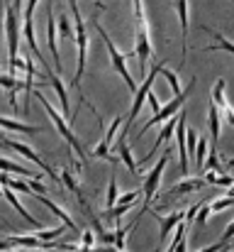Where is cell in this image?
Wrapping results in <instances>:
<instances>
[{
    "instance_id": "cell-29",
    "label": "cell",
    "mask_w": 234,
    "mask_h": 252,
    "mask_svg": "<svg viewBox=\"0 0 234 252\" xmlns=\"http://www.w3.org/2000/svg\"><path fill=\"white\" fill-rule=\"evenodd\" d=\"M120 125H122V118L117 115V118L110 123V127H107V132H105V137H103V142H105V145H112V140H115V135H117Z\"/></svg>"
},
{
    "instance_id": "cell-3",
    "label": "cell",
    "mask_w": 234,
    "mask_h": 252,
    "mask_svg": "<svg viewBox=\"0 0 234 252\" xmlns=\"http://www.w3.org/2000/svg\"><path fill=\"white\" fill-rule=\"evenodd\" d=\"M171 155H173L171 147L163 150L161 159L156 162V167L147 174V179H144V184H142V196H144V208H142V213H147L149 206H152V201H154L156 191H158V184H161V176H163V169H166V164L171 162ZM142 213H139V216H142ZM139 216H137V220H139Z\"/></svg>"
},
{
    "instance_id": "cell-36",
    "label": "cell",
    "mask_w": 234,
    "mask_h": 252,
    "mask_svg": "<svg viewBox=\"0 0 234 252\" xmlns=\"http://www.w3.org/2000/svg\"><path fill=\"white\" fill-rule=\"evenodd\" d=\"M59 30H61V37L64 39H71L74 37V30H71V22L66 15H59Z\"/></svg>"
},
{
    "instance_id": "cell-8",
    "label": "cell",
    "mask_w": 234,
    "mask_h": 252,
    "mask_svg": "<svg viewBox=\"0 0 234 252\" xmlns=\"http://www.w3.org/2000/svg\"><path fill=\"white\" fill-rule=\"evenodd\" d=\"M2 145H5V147H12L15 152H20V155H22V157H27L29 162L39 164V169H44V171H47V174H49V176H52V179H54L56 184H59V174H56L54 169L49 167V164H47V162H44V159H42V157H39L37 152H32V147H29V145H25V142H15V140H7V137L2 140Z\"/></svg>"
},
{
    "instance_id": "cell-7",
    "label": "cell",
    "mask_w": 234,
    "mask_h": 252,
    "mask_svg": "<svg viewBox=\"0 0 234 252\" xmlns=\"http://www.w3.org/2000/svg\"><path fill=\"white\" fill-rule=\"evenodd\" d=\"M5 34H7V54H10V62L17 59V52H20V20H17V10L12 5H5Z\"/></svg>"
},
{
    "instance_id": "cell-21",
    "label": "cell",
    "mask_w": 234,
    "mask_h": 252,
    "mask_svg": "<svg viewBox=\"0 0 234 252\" xmlns=\"http://www.w3.org/2000/svg\"><path fill=\"white\" fill-rule=\"evenodd\" d=\"M205 32H210V34L217 39V47L212 44V47H205L203 52H230V54H234V42H230L222 32H212L210 27H205Z\"/></svg>"
},
{
    "instance_id": "cell-37",
    "label": "cell",
    "mask_w": 234,
    "mask_h": 252,
    "mask_svg": "<svg viewBox=\"0 0 234 252\" xmlns=\"http://www.w3.org/2000/svg\"><path fill=\"white\" fill-rule=\"evenodd\" d=\"M80 243H83V248H80V250H90V248H93V243H95V233H93V230H83V233H80Z\"/></svg>"
},
{
    "instance_id": "cell-19",
    "label": "cell",
    "mask_w": 234,
    "mask_h": 252,
    "mask_svg": "<svg viewBox=\"0 0 234 252\" xmlns=\"http://www.w3.org/2000/svg\"><path fill=\"white\" fill-rule=\"evenodd\" d=\"M117 155H120V159L127 164V169H130V174H132V176H139V174H142V169H139V164L134 162L132 150H130V145H127V135H120V142H117Z\"/></svg>"
},
{
    "instance_id": "cell-28",
    "label": "cell",
    "mask_w": 234,
    "mask_h": 252,
    "mask_svg": "<svg viewBox=\"0 0 234 252\" xmlns=\"http://www.w3.org/2000/svg\"><path fill=\"white\" fill-rule=\"evenodd\" d=\"M161 74L166 76V81H168V86H171V91H173V95H178L181 91H183V86H181V81H178V74H173V71H168V66L163 64V69H161Z\"/></svg>"
},
{
    "instance_id": "cell-16",
    "label": "cell",
    "mask_w": 234,
    "mask_h": 252,
    "mask_svg": "<svg viewBox=\"0 0 234 252\" xmlns=\"http://www.w3.org/2000/svg\"><path fill=\"white\" fill-rule=\"evenodd\" d=\"M176 12H178V22H181V39H183V52H181V64H185L188 57V0H176Z\"/></svg>"
},
{
    "instance_id": "cell-11",
    "label": "cell",
    "mask_w": 234,
    "mask_h": 252,
    "mask_svg": "<svg viewBox=\"0 0 234 252\" xmlns=\"http://www.w3.org/2000/svg\"><path fill=\"white\" fill-rule=\"evenodd\" d=\"M47 39H49V52H52V59H54V71H64L61 66V59H59V47H56V20H54V7L49 2V15H47Z\"/></svg>"
},
{
    "instance_id": "cell-25",
    "label": "cell",
    "mask_w": 234,
    "mask_h": 252,
    "mask_svg": "<svg viewBox=\"0 0 234 252\" xmlns=\"http://www.w3.org/2000/svg\"><path fill=\"white\" fill-rule=\"evenodd\" d=\"M7 240L12 245H20V248H42V240L37 235H10Z\"/></svg>"
},
{
    "instance_id": "cell-44",
    "label": "cell",
    "mask_w": 234,
    "mask_h": 252,
    "mask_svg": "<svg viewBox=\"0 0 234 252\" xmlns=\"http://www.w3.org/2000/svg\"><path fill=\"white\" fill-rule=\"evenodd\" d=\"M227 174H230V176H234V157H230V159H227Z\"/></svg>"
},
{
    "instance_id": "cell-1",
    "label": "cell",
    "mask_w": 234,
    "mask_h": 252,
    "mask_svg": "<svg viewBox=\"0 0 234 252\" xmlns=\"http://www.w3.org/2000/svg\"><path fill=\"white\" fill-rule=\"evenodd\" d=\"M98 7H100V2H95V12H93V27H95V32L100 34V39L105 42V47H107V52H110V59H112V66L117 69V74L125 79V84L127 88L134 93L137 91V84H134V79H132V74L127 71V54H120V49L112 44V39H110V34L100 27V22H98Z\"/></svg>"
},
{
    "instance_id": "cell-10",
    "label": "cell",
    "mask_w": 234,
    "mask_h": 252,
    "mask_svg": "<svg viewBox=\"0 0 234 252\" xmlns=\"http://www.w3.org/2000/svg\"><path fill=\"white\" fill-rule=\"evenodd\" d=\"M185 113L178 115V123H176V142H178V171L181 174H188V150H185Z\"/></svg>"
},
{
    "instance_id": "cell-34",
    "label": "cell",
    "mask_w": 234,
    "mask_h": 252,
    "mask_svg": "<svg viewBox=\"0 0 234 252\" xmlns=\"http://www.w3.org/2000/svg\"><path fill=\"white\" fill-rule=\"evenodd\" d=\"M61 233H64V228H61V225H59V228H42V230L37 233V238L44 243V240H54V238H59Z\"/></svg>"
},
{
    "instance_id": "cell-13",
    "label": "cell",
    "mask_w": 234,
    "mask_h": 252,
    "mask_svg": "<svg viewBox=\"0 0 234 252\" xmlns=\"http://www.w3.org/2000/svg\"><path fill=\"white\" fill-rule=\"evenodd\" d=\"M205 186H208L205 179H183L181 184H173V189H168V191L163 193V198H181V196H188V193L200 191V189H205Z\"/></svg>"
},
{
    "instance_id": "cell-47",
    "label": "cell",
    "mask_w": 234,
    "mask_h": 252,
    "mask_svg": "<svg viewBox=\"0 0 234 252\" xmlns=\"http://www.w3.org/2000/svg\"><path fill=\"white\" fill-rule=\"evenodd\" d=\"M0 196H2V189H0Z\"/></svg>"
},
{
    "instance_id": "cell-33",
    "label": "cell",
    "mask_w": 234,
    "mask_h": 252,
    "mask_svg": "<svg viewBox=\"0 0 234 252\" xmlns=\"http://www.w3.org/2000/svg\"><path fill=\"white\" fill-rule=\"evenodd\" d=\"M208 218H210V203H200V208H198V213H195V223H198V228H205Z\"/></svg>"
},
{
    "instance_id": "cell-23",
    "label": "cell",
    "mask_w": 234,
    "mask_h": 252,
    "mask_svg": "<svg viewBox=\"0 0 234 252\" xmlns=\"http://www.w3.org/2000/svg\"><path fill=\"white\" fill-rule=\"evenodd\" d=\"M0 127L12 130V132H27V135H34V132H37L34 125H25V123H17V120H12V118H2V115H0Z\"/></svg>"
},
{
    "instance_id": "cell-31",
    "label": "cell",
    "mask_w": 234,
    "mask_h": 252,
    "mask_svg": "<svg viewBox=\"0 0 234 252\" xmlns=\"http://www.w3.org/2000/svg\"><path fill=\"white\" fill-rule=\"evenodd\" d=\"M117 196H120V193H117V179L112 176V179H110V184H107V211H110V208H115Z\"/></svg>"
},
{
    "instance_id": "cell-45",
    "label": "cell",
    "mask_w": 234,
    "mask_h": 252,
    "mask_svg": "<svg viewBox=\"0 0 234 252\" xmlns=\"http://www.w3.org/2000/svg\"><path fill=\"white\" fill-rule=\"evenodd\" d=\"M227 196H230V198H234V184H232V189L227 191Z\"/></svg>"
},
{
    "instance_id": "cell-43",
    "label": "cell",
    "mask_w": 234,
    "mask_h": 252,
    "mask_svg": "<svg viewBox=\"0 0 234 252\" xmlns=\"http://www.w3.org/2000/svg\"><path fill=\"white\" fill-rule=\"evenodd\" d=\"M185 250H188V245H185V238H183V240H181V243L173 248V252H185Z\"/></svg>"
},
{
    "instance_id": "cell-6",
    "label": "cell",
    "mask_w": 234,
    "mask_h": 252,
    "mask_svg": "<svg viewBox=\"0 0 234 252\" xmlns=\"http://www.w3.org/2000/svg\"><path fill=\"white\" fill-rule=\"evenodd\" d=\"M193 88H195V79L190 81V86H188V88H183V91H181L178 95H173V100H171L168 105H161V110H156L154 115H152V118H149V120L144 123V127H142V130L137 132V140H142V135H144L147 130H152V127H154L156 123H163L166 118H171V115H176V113L181 110V105L185 103V98H188V93H190Z\"/></svg>"
},
{
    "instance_id": "cell-27",
    "label": "cell",
    "mask_w": 234,
    "mask_h": 252,
    "mask_svg": "<svg viewBox=\"0 0 234 252\" xmlns=\"http://www.w3.org/2000/svg\"><path fill=\"white\" fill-rule=\"evenodd\" d=\"M61 181L66 184V189H71V191L78 196V203H80V206H85V198L80 196V189H78V184L74 181V176H71V171H69V169H64V171H61Z\"/></svg>"
},
{
    "instance_id": "cell-26",
    "label": "cell",
    "mask_w": 234,
    "mask_h": 252,
    "mask_svg": "<svg viewBox=\"0 0 234 252\" xmlns=\"http://www.w3.org/2000/svg\"><path fill=\"white\" fill-rule=\"evenodd\" d=\"M208 140H203V137H198V145H195V155H193V159H195V167L203 169L205 164V157H208Z\"/></svg>"
},
{
    "instance_id": "cell-46",
    "label": "cell",
    "mask_w": 234,
    "mask_h": 252,
    "mask_svg": "<svg viewBox=\"0 0 234 252\" xmlns=\"http://www.w3.org/2000/svg\"><path fill=\"white\" fill-rule=\"evenodd\" d=\"M5 252H29V250H22V248H20V250H5Z\"/></svg>"
},
{
    "instance_id": "cell-18",
    "label": "cell",
    "mask_w": 234,
    "mask_h": 252,
    "mask_svg": "<svg viewBox=\"0 0 234 252\" xmlns=\"http://www.w3.org/2000/svg\"><path fill=\"white\" fill-rule=\"evenodd\" d=\"M2 196L10 201V206H12V208H15V211H17V213H20V216H22V218H25L29 225H32V228H39V230L44 228V225H42V223H39V220H37V218H34V216H32V213H29V211H27V208H25L20 201H17V196H15V191H12V189H2Z\"/></svg>"
},
{
    "instance_id": "cell-35",
    "label": "cell",
    "mask_w": 234,
    "mask_h": 252,
    "mask_svg": "<svg viewBox=\"0 0 234 252\" xmlns=\"http://www.w3.org/2000/svg\"><path fill=\"white\" fill-rule=\"evenodd\" d=\"M232 206H234V198H230V196H225V198H217V201H212L210 211L220 213V211H227V208H232Z\"/></svg>"
},
{
    "instance_id": "cell-14",
    "label": "cell",
    "mask_w": 234,
    "mask_h": 252,
    "mask_svg": "<svg viewBox=\"0 0 234 252\" xmlns=\"http://www.w3.org/2000/svg\"><path fill=\"white\" fill-rule=\"evenodd\" d=\"M47 84L56 91V95H59V100H61V108H64V115H66L69 120H74V113H71V100H69V91L64 88V84H61V76H56V71H54V69H49V71H47Z\"/></svg>"
},
{
    "instance_id": "cell-15",
    "label": "cell",
    "mask_w": 234,
    "mask_h": 252,
    "mask_svg": "<svg viewBox=\"0 0 234 252\" xmlns=\"http://www.w3.org/2000/svg\"><path fill=\"white\" fill-rule=\"evenodd\" d=\"M154 218L158 220V240H161V245L168 240V235H171V230L185 218V211H176V213H171V216H156Z\"/></svg>"
},
{
    "instance_id": "cell-48",
    "label": "cell",
    "mask_w": 234,
    "mask_h": 252,
    "mask_svg": "<svg viewBox=\"0 0 234 252\" xmlns=\"http://www.w3.org/2000/svg\"><path fill=\"white\" fill-rule=\"evenodd\" d=\"M44 252H52V250H44Z\"/></svg>"
},
{
    "instance_id": "cell-17",
    "label": "cell",
    "mask_w": 234,
    "mask_h": 252,
    "mask_svg": "<svg viewBox=\"0 0 234 252\" xmlns=\"http://www.w3.org/2000/svg\"><path fill=\"white\" fill-rule=\"evenodd\" d=\"M176 123H178V118H176V115H171V118H166V120H163V125H161V132H158V137H156L154 147H152V152H149V155L142 159V164H144V162H149L156 152L161 150V145L171 140V135H173V130H176Z\"/></svg>"
},
{
    "instance_id": "cell-42",
    "label": "cell",
    "mask_w": 234,
    "mask_h": 252,
    "mask_svg": "<svg viewBox=\"0 0 234 252\" xmlns=\"http://www.w3.org/2000/svg\"><path fill=\"white\" fill-rule=\"evenodd\" d=\"M222 245H227V243H222V240H220V243H215V245H208L205 250H200V252H217L220 248H222Z\"/></svg>"
},
{
    "instance_id": "cell-40",
    "label": "cell",
    "mask_w": 234,
    "mask_h": 252,
    "mask_svg": "<svg viewBox=\"0 0 234 252\" xmlns=\"http://www.w3.org/2000/svg\"><path fill=\"white\" fill-rule=\"evenodd\" d=\"M147 103H149V105H152V110H161V103H158V98H156V93L154 91H149V93H147Z\"/></svg>"
},
{
    "instance_id": "cell-39",
    "label": "cell",
    "mask_w": 234,
    "mask_h": 252,
    "mask_svg": "<svg viewBox=\"0 0 234 252\" xmlns=\"http://www.w3.org/2000/svg\"><path fill=\"white\" fill-rule=\"evenodd\" d=\"M29 189H32V193H47L49 189L39 181V179H32V184H29Z\"/></svg>"
},
{
    "instance_id": "cell-5",
    "label": "cell",
    "mask_w": 234,
    "mask_h": 252,
    "mask_svg": "<svg viewBox=\"0 0 234 252\" xmlns=\"http://www.w3.org/2000/svg\"><path fill=\"white\" fill-rule=\"evenodd\" d=\"M37 98H39V103L44 105V110H47V115H49V120L54 123V127L59 130V135H61V137H64V140H66V142L71 145V150H76V152H78V157L83 159V157H85V152H83V147H80V142H78V137H76V135H74V130H71V125H69V123H66V120H64V118H61V115H59L56 110H54V105H52V103H49V100H47V98H44L42 93H37Z\"/></svg>"
},
{
    "instance_id": "cell-32",
    "label": "cell",
    "mask_w": 234,
    "mask_h": 252,
    "mask_svg": "<svg viewBox=\"0 0 234 252\" xmlns=\"http://www.w3.org/2000/svg\"><path fill=\"white\" fill-rule=\"evenodd\" d=\"M95 157H103V159H107V162H117V157L110 152V145H105V142H100V145H95V152H93Z\"/></svg>"
},
{
    "instance_id": "cell-24",
    "label": "cell",
    "mask_w": 234,
    "mask_h": 252,
    "mask_svg": "<svg viewBox=\"0 0 234 252\" xmlns=\"http://www.w3.org/2000/svg\"><path fill=\"white\" fill-rule=\"evenodd\" d=\"M208 123H210V135L215 140V147H217V140H220V110L215 103H210V110H208Z\"/></svg>"
},
{
    "instance_id": "cell-41",
    "label": "cell",
    "mask_w": 234,
    "mask_h": 252,
    "mask_svg": "<svg viewBox=\"0 0 234 252\" xmlns=\"http://www.w3.org/2000/svg\"><path fill=\"white\" fill-rule=\"evenodd\" d=\"M234 238V220L230 223V228L225 230V235H222V243H227V240H232Z\"/></svg>"
},
{
    "instance_id": "cell-9",
    "label": "cell",
    "mask_w": 234,
    "mask_h": 252,
    "mask_svg": "<svg viewBox=\"0 0 234 252\" xmlns=\"http://www.w3.org/2000/svg\"><path fill=\"white\" fill-rule=\"evenodd\" d=\"M225 88H227V81H225V79H220L217 84L212 86V103L217 105L220 118H225L234 127V108L230 105V100H227V95H225Z\"/></svg>"
},
{
    "instance_id": "cell-2",
    "label": "cell",
    "mask_w": 234,
    "mask_h": 252,
    "mask_svg": "<svg viewBox=\"0 0 234 252\" xmlns=\"http://www.w3.org/2000/svg\"><path fill=\"white\" fill-rule=\"evenodd\" d=\"M71 5V12H74V22H76V47H78V62H76V76H74V88L80 91V79H83V71H85V62H88V30H85V22L80 17V10H78V0H69Z\"/></svg>"
},
{
    "instance_id": "cell-38",
    "label": "cell",
    "mask_w": 234,
    "mask_h": 252,
    "mask_svg": "<svg viewBox=\"0 0 234 252\" xmlns=\"http://www.w3.org/2000/svg\"><path fill=\"white\" fill-rule=\"evenodd\" d=\"M198 208H200V203H193V206H188V211H185V218H183L188 228H190V223L195 220V213H198Z\"/></svg>"
},
{
    "instance_id": "cell-22",
    "label": "cell",
    "mask_w": 234,
    "mask_h": 252,
    "mask_svg": "<svg viewBox=\"0 0 234 252\" xmlns=\"http://www.w3.org/2000/svg\"><path fill=\"white\" fill-rule=\"evenodd\" d=\"M0 171H5V174L29 176V179H39V174H34L32 169H25V167H20V164H15V162H10V159H2V157H0Z\"/></svg>"
},
{
    "instance_id": "cell-12",
    "label": "cell",
    "mask_w": 234,
    "mask_h": 252,
    "mask_svg": "<svg viewBox=\"0 0 234 252\" xmlns=\"http://www.w3.org/2000/svg\"><path fill=\"white\" fill-rule=\"evenodd\" d=\"M134 57H137V62H139V71H147V64H149V57H152V39H149V30H139V32H137Z\"/></svg>"
},
{
    "instance_id": "cell-49",
    "label": "cell",
    "mask_w": 234,
    "mask_h": 252,
    "mask_svg": "<svg viewBox=\"0 0 234 252\" xmlns=\"http://www.w3.org/2000/svg\"><path fill=\"white\" fill-rule=\"evenodd\" d=\"M120 252H127V250H120Z\"/></svg>"
},
{
    "instance_id": "cell-20",
    "label": "cell",
    "mask_w": 234,
    "mask_h": 252,
    "mask_svg": "<svg viewBox=\"0 0 234 252\" xmlns=\"http://www.w3.org/2000/svg\"><path fill=\"white\" fill-rule=\"evenodd\" d=\"M34 196H37V201H42V203H44V206H47V208H49V211H52L54 216H59V220H61V223L66 225V228H74V230L78 233L76 223H74V220H71V218L66 216V211H64V208H59V206H56V203H54V201H52V198H49L47 193H34Z\"/></svg>"
},
{
    "instance_id": "cell-4",
    "label": "cell",
    "mask_w": 234,
    "mask_h": 252,
    "mask_svg": "<svg viewBox=\"0 0 234 252\" xmlns=\"http://www.w3.org/2000/svg\"><path fill=\"white\" fill-rule=\"evenodd\" d=\"M163 64L166 62H158V64H154L152 69H149V76L142 81V86L134 91V100H132V108H130V115H127V120H125V130H122V135H127L130 130H132V123H134V118L142 113V105L147 103V93L154 88V79H156V74L163 69Z\"/></svg>"
},
{
    "instance_id": "cell-30",
    "label": "cell",
    "mask_w": 234,
    "mask_h": 252,
    "mask_svg": "<svg viewBox=\"0 0 234 252\" xmlns=\"http://www.w3.org/2000/svg\"><path fill=\"white\" fill-rule=\"evenodd\" d=\"M195 145H198V135L193 127H185V150H188V157L195 155Z\"/></svg>"
}]
</instances>
